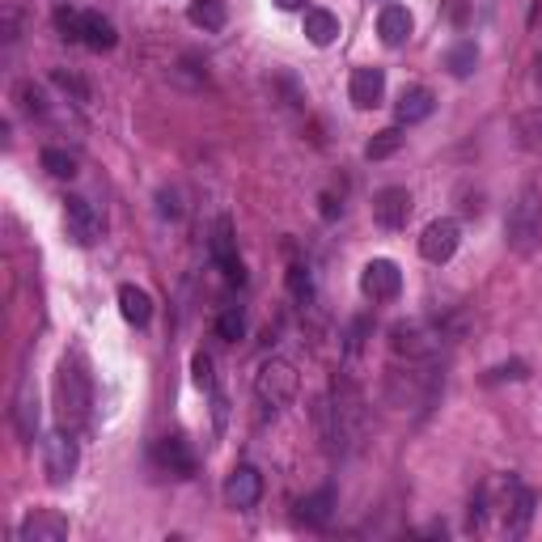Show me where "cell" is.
Masks as SVG:
<instances>
[{
  "label": "cell",
  "mask_w": 542,
  "mask_h": 542,
  "mask_svg": "<svg viewBox=\"0 0 542 542\" xmlns=\"http://www.w3.org/2000/svg\"><path fill=\"white\" fill-rule=\"evenodd\" d=\"M89 407H94V377H89L85 360L72 352L56 369V415L68 432L89 424Z\"/></svg>",
  "instance_id": "6da1fadb"
},
{
  "label": "cell",
  "mask_w": 542,
  "mask_h": 542,
  "mask_svg": "<svg viewBox=\"0 0 542 542\" xmlns=\"http://www.w3.org/2000/svg\"><path fill=\"white\" fill-rule=\"evenodd\" d=\"M403 149V128H386V132H377L369 144H365V157L369 161H386Z\"/></svg>",
  "instance_id": "83f0119b"
},
{
  "label": "cell",
  "mask_w": 542,
  "mask_h": 542,
  "mask_svg": "<svg viewBox=\"0 0 542 542\" xmlns=\"http://www.w3.org/2000/svg\"><path fill=\"white\" fill-rule=\"evenodd\" d=\"M500 526L509 538H521L530 530V517H534V496H530V487H521L517 479H500Z\"/></svg>",
  "instance_id": "52a82bcc"
},
{
  "label": "cell",
  "mask_w": 542,
  "mask_h": 542,
  "mask_svg": "<svg viewBox=\"0 0 542 542\" xmlns=\"http://www.w3.org/2000/svg\"><path fill=\"white\" fill-rule=\"evenodd\" d=\"M276 5H280V9H301L305 0H276Z\"/></svg>",
  "instance_id": "7bdbcfd3"
},
{
  "label": "cell",
  "mask_w": 542,
  "mask_h": 542,
  "mask_svg": "<svg viewBox=\"0 0 542 542\" xmlns=\"http://www.w3.org/2000/svg\"><path fill=\"white\" fill-rule=\"evenodd\" d=\"M445 343V331L432 327L424 318H407V322H394L390 327V352L394 360H437Z\"/></svg>",
  "instance_id": "8992f818"
},
{
  "label": "cell",
  "mask_w": 542,
  "mask_h": 542,
  "mask_svg": "<svg viewBox=\"0 0 542 542\" xmlns=\"http://www.w3.org/2000/svg\"><path fill=\"white\" fill-rule=\"evenodd\" d=\"M191 377H195V386H200V390H212V360L204 352L191 356Z\"/></svg>",
  "instance_id": "8d00e7d4"
},
{
  "label": "cell",
  "mask_w": 542,
  "mask_h": 542,
  "mask_svg": "<svg viewBox=\"0 0 542 542\" xmlns=\"http://www.w3.org/2000/svg\"><path fill=\"white\" fill-rule=\"evenodd\" d=\"M13 428L17 437L34 441V428H39V399H34V382L17 386V399H13Z\"/></svg>",
  "instance_id": "ac0fdd59"
},
{
  "label": "cell",
  "mask_w": 542,
  "mask_h": 542,
  "mask_svg": "<svg viewBox=\"0 0 542 542\" xmlns=\"http://www.w3.org/2000/svg\"><path fill=\"white\" fill-rule=\"evenodd\" d=\"M331 513H335V492H331V487H322V492L305 496V500L297 504V521H301V526H314V530L327 526Z\"/></svg>",
  "instance_id": "7402d4cb"
},
{
  "label": "cell",
  "mask_w": 542,
  "mask_h": 542,
  "mask_svg": "<svg viewBox=\"0 0 542 542\" xmlns=\"http://www.w3.org/2000/svg\"><path fill=\"white\" fill-rule=\"evenodd\" d=\"M513 132H517V144L526 153L542 157V106H530V111H521L517 123H513Z\"/></svg>",
  "instance_id": "d4e9b609"
},
{
  "label": "cell",
  "mask_w": 542,
  "mask_h": 542,
  "mask_svg": "<svg viewBox=\"0 0 542 542\" xmlns=\"http://www.w3.org/2000/svg\"><path fill=\"white\" fill-rule=\"evenodd\" d=\"M377 34H382L386 47H403L411 39V13L403 5H386L377 13Z\"/></svg>",
  "instance_id": "d6986e66"
},
{
  "label": "cell",
  "mask_w": 542,
  "mask_h": 542,
  "mask_svg": "<svg viewBox=\"0 0 542 542\" xmlns=\"http://www.w3.org/2000/svg\"><path fill=\"white\" fill-rule=\"evenodd\" d=\"M504 242L521 259L538 255V246H542V187L538 183H526L517 191L509 216H504Z\"/></svg>",
  "instance_id": "7a4b0ae2"
},
{
  "label": "cell",
  "mask_w": 542,
  "mask_h": 542,
  "mask_svg": "<svg viewBox=\"0 0 542 542\" xmlns=\"http://www.w3.org/2000/svg\"><path fill=\"white\" fill-rule=\"evenodd\" d=\"M263 500V475L255 471V466H233L229 479H225V504L229 509H255V504Z\"/></svg>",
  "instance_id": "7c38bea8"
},
{
  "label": "cell",
  "mask_w": 542,
  "mask_h": 542,
  "mask_svg": "<svg viewBox=\"0 0 542 542\" xmlns=\"http://www.w3.org/2000/svg\"><path fill=\"white\" fill-rule=\"evenodd\" d=\"M51 85H56L60 89V94H68L72 102H89V85L77 77V72H68V68H51Z\"/></svg>",
  "instance_id": "f546056e"
},
{
  "label": "cell",
  "mask_w": 542,
  "mask_h": 542,
  "mask_svg": "<svg viewBox=\"0 0 542 542\" xmlns=\"http://www.w3.org/2000/svg\"><path fill=\"white\" fill-rule=\"evenodd\" d=\"M297 386H301V377H297V365L293 360H284V356H271L259 365L255 373V403L263 415H280L288 403L297 399Z\"/></svg>",
  "instance_id": "277c9868"
},
{
  "label": "cell",
  "mask_w": 542,
  "mask_h": 542,
  "mask_svg": "<svg viewBox=\"0 0 542 542\" xmlns=\"http://www.w3.org/2000/svg\"><path fill=\"white\" fill-rule=\"evenodd\" d=\"M187 17H191V26H200V30L216 34V30H225L229 9H225V0H191Z\"/></svg>",
  "instance_id": "484cf974"
},
{
  "label": "cell",
  "mask_w": 542,
  "mask_h": 542,
  "mask_svg": "<svg viewBox=\"0 0 542 542\" xmlns=\"http://www.w3.org/2000/svg\"><path fill=\"white\" fill-rule=\"evenodd\" d=\"M360 293L369 301H394L403 293V271L390 259H373L365 271H360Z\"/></svg>",
  "instance_id": "8fae6325"
},
{
  "label": "cell",
  "mask_w": 542,
  "mask_h": 542,
  "mask_svg": "<svg viewBox=\"0 0 542 542\" xmlns=\"http://www.w3.org/2000/svg\"><path fill=\"white\" fill-rule=\"evenodd\" d=\"M288 293H293L301 305H310V301H314V280H310V267H301V263L288 267Z\"/></svg>",
  "instance_id": "1f68e13d"
},
{
  "label": "cell",
  "mask_w": 542,
  "mask_h": 542,
  "mask_svg": "<svg viewBox=\"0 0 542 542\" xmlns=\"http://www.w3.org/2000/svg\"><path fill=\"white\" fill-rule=\"evenodd\" d=\"M318 204H322V216H327V221H335V216L343 212V208L335 204V195H322V200H318Z\"/></svg>",
  "instance_id": "60d3db41"
},
{
  "label": "cell",
  "mask_w": 542,
  "mask_h": 542,
  "mask_svg": "<svg viewBox=\"0 0 542 542\" xmlns=\"http://www.w3.org/2000/svg\"><path fill=\"white\" fill-rule=\"evenodd\" d=\"M504 377H513V382H521V377H526V365H521V360H513V365H500V369L487 373V382H504Z\"/></svg>",
  "instance_id": "f35d334b"
},
{
  "label": "cell",
  "mask_w": 542,
  "mask_h": 542,
  "mask_svg": "<svg viewBox=\"0 0 542 542\" xmlns=\"http://www.w3.org/2000/svg\"><path fill=\"white\" fill-rule=\"evenodd\" d=\"M458 242H462V229H458V221H432L428 229H424V238H420V255L428 259V263H449L458 255Z\"/></svg>",
  "instance_id": "4fadbf2b"
},
{
  "label": "cell",
  "mask_w": 542,
  "mask_h": 542,
  "mask_svg": "<svg viewBox=\"0 0 542 542\" xmlns=\"http://www.w3.org/2000/svg\"><path fill=\"white\" fill-rule=\"evenodd\" d=\"M89 51H111L119 43V34L111 26V17H102V13H81V39Z\"/></svg>",
  "instance_id": "ffe728a7"
},
{
  "label": "cell",
  "mask_w": 542,
  "mask_h": 542,
  "mask_svg": "<svg viewBox=\"0 0 542 542\" xmlns=\"http://www.w3.org/2000/svg\"><path fill=\"white\" fill-rule=\"evenodd\" d=\"M365 335H369V318H356L352 327H348V356L356 360L360 348H365Z\"/></svg>",
  "instance_id": "74e56055"
},
{
  "label": "cell",
  "mask_w": 542,
  "mask_h": 542,
  "mask_svg": "<svg viewBox=\"0 0 542 542\" xmlns=\"http://www.w3.org/2000/svg\"><path fill=\"white\" fill-rule=\"evenodd\" d=\"M305 39L314 47H331L339 39V17L331 9H305Z\"/></svg>",
  "instance_id": "603a6c76"
},
{
  "label": "cell",
  "mask_w": 542,
  "mask_h": 542,
  "mask_svg": "<svg viewBox=\"0 0 542 542\" xmlns=\"http://www.w3.org/2000/svg\"><path fill=\"white\" fill-rule=\"evenodd\" d=\"M432 106H437V98H432L428 89H403L394 115H399V123H407V128H411V123H424L432 115Z\"/></svg>",
  "instance_id": "cb8c5ba5"
},
{
  "label": "cell",
  "mask_w": 542,
  "mask_h": 542,
  "mask_svg": "<svg viewBox=\"0 0 542 542\" xmlns=\"http://www.w3.org/2000/svg\"><path fill=\"white\" fill-rule=\"evenodd\" d=\"M331 407H335V428H339V449H356L360 441H365V394H360V386L352 382V377H335L331 386Z\"/></svg>",
  "instance_id": "5b68a950"
},
{
  "label": "cell",
  "mask_w": 542,
  "mask_h": 542,
  "mask_svg": "<svg viewBox=\"0 0 542 542\" xmlns=\"http://www.w3.org/2000/svg\"><path fill=\"white\" fill-rule=\"evenodd\" d=\"M153 462L161 466V471L178 475V479L195 475V454H191V445H187L183 437H161V441H153Z\"/></svg>",
  "instance_id": "2e32d148"
},
{
  "label": "cell",
  "mask_w": 542,
  "mask_h": 542,
  "mask_svg": "<svg viewBox=\"0 0 542 542\" xmlns=\"http://www.w3.org/2000/svg\"><path fill=\"white\" fill-rule=\"evenodd\" d=\"M441 386V373L432 369V360H407L386 373V399L394 407H424Z\"/></svg>",
  "instance_id": "3957f363"
},
{
  "label": "cell",
  "mask_w": 542,
  "mask_h": 542,
  "mask_svg": "<svg viewBox=\"0 0 542 542\" xmlns=\"http://www.w3.org/2000/svg\"><path fill=\"white\" fill-rule=\"evenodd\" d=\"M0 34H5V47H17V39H22V13H17V5H5V13H0Z\"/></svg>",
  "instance_id": "e575fe53"
},
{
  "label": "cell",
  "mask_w": 542,
  "mask_h": 542,
  "mask_svg": "<svg viewBox=\"0 0 542 542\" xmlns=\"http://www.w3.org/2000/svg\"><path fill=\"white\" fill-rule=\"evenodd\" d=\"M43 471H47V483H56V487H64L72 475H77V441H72L68 428H60V432H51V437H47Z\"/></svg>",
  "instance_id": "ba28073f"
},
{
  "label": "cell",
  "mask_w": 542,
  "mask_h": 542,
  "mask_svg": "<svg viewBox=\"0 0 542 542\" xmlns=\"http://www.w3.org/2000/svg\"><path fill=\"white\" fill-rule=\"evenodd\" d=\"M534 81L542 85V51H538V60H534Z\"/></svg>",
  "instance_id": "ee69618b"
},
{
  "label": "cell",
  "mask_w": 542,
  "mask_h": 542,
  "mask_svg": "<svg viewBox=\"0 0 542 542\" xmlns=\"http://www.w3.org/2000/svg\"><path fill=\"white\" fill-rule=\"evenodd\" d=\"M348 98L360 106V111H373V106L386 98V72L382 68H356L352 81H348Z\"/></svg>",
  "instance_id": "e0dca14e"
},
{
  "label": "cell",
  "mask_w": 542,
  "mask_h": 542,
  "mask_svg": "<svg viewBox=\"0 0 542 542\" xmlns=\"http://www.w3.org/2000/svg\"><path fill=\"white\" fill-rule=\"evenodd\" d=\"M411 216V191L407 187H382L373 195V221L382 229H403Z\"/></svg>",
  "instance_id": "5bb4252c"
},
{
  "label": "cell",
  "mask_w": 542,
  "mask_h": 542,
  "mask_svg": "<svg viewBox=\"0 0 542 542\" xmlns=\"http://www.w3.org/2000/svg\"><path fill=\"white\" fill-rule=\"evenodd\" d=\"M157 200H161V216H183V208H178V195H174V191H161Z\"/></svg>",
  "instance_id": "ab89813d"
},
{
  "label": "cell",
  "mask_w": 542,
  "mask_h": 542,
  "mask_svg": "<svg viewBox=\"0 0 542 542\" xmlns=\"http://www.w3.org/2000/svg\"><path fill=\"white\" fill-rule=\"evenodd\" d=\"M538 17H542V0H534V9H530V26H538Z\"/></svg>",
  "instance_id": "b9f144b4"
},
{
  "label": "cell",
  "mask_w": 542,
  "mask_h": 542,
  "mask_svg": "<svg viewBox=\"0 0 542 542\" xmlns=\"http://www.w3.org/2000/svg\"><path fill=\"white\" fill-rule=\"evenodd\" d=\"M216 335H221L225 343H238L242 335H246V318H242V310L238 305H229V310L216 318Z\"/></svg>",
  "instance_id": "d6a6232c"
},
{
  "label": "cell",
  "mask_w": 542,
  "mask_h": 542,
  "mask_svg": "<svg viewBox=\"0 0 542 542\" xmlns=\"http://www.w3.org/2000/svg\"><path fill=\"white\" fill-rule=\"evenodd\" d=\"M13 98L17 102H22V111L26 115H47V98H43V89L39 85H34V81H17V89H13Z\"/></svg>",
  "instance_id": "4dcf8cb0"
},
{
  "label": "cell",
  "mask_w": 542,
  "mask_h": 542,
  "mask_svg": "<svg viewBox=\"0 0 542 542\" xmlns=\"http://www.w3.org/2000/svg\"><path fill=\"white\" fill-rule=\"evenodd\" d=\"M119 314L132 322V327H149L153 318V297L136 284H119Z\"/></svg>",
  "instance_id": "44dd1931"
},
{
  "label": "cell",
  "mask_w": 542,
  "mask_h": 542,
  "mask_svg": "<svg viewBox=\"0 0 542 542\" xmlns=\"http://www.w3.org/2000/svg\"><path fill=\"white\" fill-rule=\"evenodd\" d=\"M43 170L56 174V178H72L77 174V157L64 153V149H43Z\"/></svg>",
  "instance_id": "836d02e7"
},
{
  "label": "cell",
  "mask_w": 542,
  "mask_h": 542,
  "mask_svg": "<svg viewBox=\"0 0 542 542\" xmlns=\"http://www.w3.org/2000/svg\"><path fill=\"white\" fill-rule=\"evenodd\" d=\"M17 538L22 542H60L68 538V521L51 509H34L22 517V526H17Z\"/></svg>",
  "instance_id": "9a60e30c"
},
{
  "label": "cell",
  "mask_w": 542,
  "mask_h": 542,
  "mask_svg": "<svg viewBox=\"0 0 542 542\" xmlns=\"http://www.w3.org/2000/svg\"><path fill=\"white\" fill-rule=\"evenodd\" d=\"M56 26H60V34H64V39H72V43H77L81 39V9H56Z\"/></svg>",
  "instance_id": "d590c367"
},
{
  "label": "cell",
  "mask_w": 542,
  "mask_h": 542,
  "mask_svg": "<svg viewBox=\"0 0 542 542\" xmlns=\"http://www.w3.org/2000/svg\"><path fill=\"white\" fill-rule=\"evenodd\" d=\"M314 424H318V441H322V449H331V454H339V428H335L331 394H318V399H314Z\"/></svg>",
  "instance_id": "4316f807"
},
{
  "label": "cell",
  "mask_w": 542,
  "mask_h": 542,
  "mask_svg": "<svg viewBox=\"0 0 542 542\" xmlns=\"http://www.w3.org/2000/svg\"><path fill=\"white\" fill-rule=\"evenodd\" d=\"M64 221H68V238L77 246H94L102 238V212L85 200V195H68L64 200Z\"/></svg>",
  "instance_id": "9c48e42d"
},
{
  "label": "cell",
  "mask_w": 542,
  "mask_h": 542,
  "mask_svg": "<svg viewBox=\"0 0 542 542\" xmlns=\"http://www.w3.org/2000/svg\"><path fill=\"white\" fill-rule=\"evenodd\" d=\"M475 64H479V47H475V43H458V47H449L445 68L454 72V77H471Z\"/></svg>",
  "instance_id": "f1b7e54d"
},
{
  "label": "cell",
  "mask_w": 542,
  "mask_h": 542,
  "mask_svg": "<svg viewBox=\"0 0 542 542\" xmlns=\"http://www.w3.org/2000/svg\"><path fill=\"white\" fill-rule=\"evenodd\" d=\"M208 250H212V263L216 271L229 280V284H242V259H238V238H233V225L229 216H221V221L212 225V238H208Z\"/></svg>",
  "instance_id": "30bf717a"
}]
</instances>
